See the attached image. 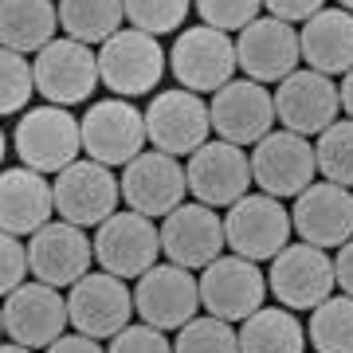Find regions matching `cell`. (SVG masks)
I'll use <instances>...</instances> for the list:
<instances>
[{
  "instance_id": "obj_32",
  "label": "cell",
  "mask_w": 353,
  "mask_h": 353,
  "mask_svg": "<svg viewBox=\"0 0 353 353\" xmlns=\"http://www.w3.org/2000/svg\"><path fill=\"white\" fill-rule=\"evenodd\" d=\"M192 0H122V12L138 32L145 36H165V32H176L189 16Z\"/></svg>"
},
{
  "instance_id": "obj_43",
  "label": "cell",
  "mask_w": 353,
  "mask_h": 353,
  "mask_svg": "<svg viewBox=\"0 0 353 353\" xmlns=\"http://www.w3.org/2000/svg\"><path fill=\"white\" fill-rule=\"evenodd\" d=\"M341 8H345V12H353V0H341Z\"/></svg>"
},
{
  "instance_id": "obj_10",
  "label": "cell",
  "mask_w": 353,
  "mask_h": 353,
  "mask_svg": "<svg viewBox=\"0 0 353 353\" xmlns=\"http://www.w3.org/2000/svg\"><path fill=\"white\" fill-rule=\"evenodd\" d=\"M94 259L118 279H141L161 255V232L141 212H114L94 232Z\"/></svg>"
},
{
  "instance_id": "obj_4",
  "label": "cell",
  "mask_w": 353,
  "mask_h": 353,
  "mask_svg": "<svg viewBox=\"0 0 353 353\" xmlns=\"http://www.w3.org/2000/svg\"><path fill=\"white\" fill-rule=\"evenodd\" d=\"M290 232H294L290 212L267 192H248L236 204H228L224 243L232 248V255H243L252 263L275 259L290 243Z\"/></svg>"
},
{
  "instance_id": "obj_19",
  "label": "cell",
  "mask_w": 353,
  "mask_h": 353,
  "mask_svg": "<svg viewBox=\"0 0 353 353\" xmlns=\"http://www.w3.org/2000/svg\"><path fill=\"white\" fill-rule=\"evenodd\" d=\"M90 259H94V243L87 240V228L67 220H48L28 240V271L55 290L79 283L90 271Z\"/></svg>"
},
{
  "instance_id": "obj_37",
  "label": "cell",
  "mask_w": 353,
  "mask_h": 353,
  "mask_svg": "<svg viewBox=\"0 0 353 353\" xmlns=\"http://www.w3.org/2000/svg\"><path fill=\"white\" fill-rule=\"evenodd\" d=\"M263 4L275 20H287V24H299V20L306 24L314 12L326 8V0H263Z\"/></svg>"
},
{
  "instance_id": "obj_36",
  "label": "cell",
  "mask_w": 353,
  "mask_h": 353,
  "mask_svg": "<svg viewBox=\"0 0 353 353\" xmlns=\"http://www.w3.org/2000/svg\"><path fill=\"white\" fill-rule=\"evenodd\" d=\"M28 271V243H20V236L0 232V294H12L24 283Z\"/></svg>"
},
{
  "instance_id": "obj_14",
  "label": "cell",
  "mask_w": 353,
  "mask_h": 353,
  "mask_svg": "<svg viewBox=\"0 0 353 353\" xmlns=\"http://www.w3.org/2000/svg\"><path fill=\"white\" fill-rule=\"evenodd\" d=\"M134 310L141 314L145 326L181 330L201 310V279L189 267L153 263L134 287Z\"/></svg>"
},
{
  "instance_id": "obj_9",
  "label": "cell",
  "mask_w": 353,
  "mask_h": 353,
  "mask_svg": "<svg viewBox=\"0 0 353 353\" xmlns=\"http://www.w3.org/2000/svg\"><path fill=\"white\" fill-rule=\"evenodd\" d=\"M83 153L99 165H130L145 150V114L126 99L90 102L83 114Z\"/></svg>"
},
{
  "instance_id": "obj_40",
  "label": "cell",
  "mask_w": 353,
  "mask_h": 353,
  "mask_svg": "<svg viewBox=\"0 0 353 353\" xmlns=\"http://www.w3.org/2000/svg\"><path fill=\"white\" fill-rule=\"evenodd\" d=\"M338 99H341V110L353 118V67L341 75V83H338Z\"/></svg>"
},
{
  "instance_id": "obj_8",
  "label": "cell",
  "mask_w": 353,
  "mask_h": 353,
  "mask_svg": "<svg viewBox=\"0 0 353 353\" xmlns=\"http://www.w3.org/2000/svg\"><path fill=\"white\" fill-rule=\"evenodd\" d=\"M267 290L287 310H314L318 303H326L334 294V259L314 243H287L271 259Z\"/></svg>"
},
{
  "instance_id": "obj_26",
  "label": "cell",
  "mask_w": 353,
  "mask_h": 353,
  "mask_svg": "<svg viewBox=\"0 0 353 353\" xmlns=\"http://www.w3.org/2000/svg\"><path fill=\"white\" fill-rule=\"evenodd\" d=\"M59 8L51 0H0V48L8 51H39L55 39Z\"/></svg>"
},
{
  "instance_id": "obj_20",
  "label": "cell",
  "mask_w": 353,
  "mask_h": 353,
  "mask_svg": "<svg viewBox=\"0 0 353 353\" xmlns=\"http://www.w3.org/2000/svg\"><path fill=\"white\" fill-rule=\"evenodd\" d=\"M208 118L212 130L220 134V141L232 145H255L259 138L271 134L275 122V99L263 83L255 79H232L212 94L208 102Z\"/></svg>"
},
{
  "instance_id": "obj_25",
  "label": "cell",
  "mask_w": 353,
  "mask_h": 353,
  "mask_svg": "<svg viewBox=\"0 0 353 353\" xmlns=\"http://www.w3.org/2000/svg\"><path fill=\"white\" fill-rule=\"evenodd\" d=\"M299 51L310 63V71L322 75H345L353 67V12L345 8H322L303 24Z\"/></svg>"
},
{
  "instance_id": "obj_17",
  "label": "cell",
  "mask_w": 353,
  "mask_h": 353,
  "mask_svg": "<svg viewBox=\"0 0 353 353\" xmlns=\"http://www.w3.org/2000/svg\"><path fill=\"white\" fill-rule=\"evenodd\" d=\"M275 122H283V130L290 134H322L326 126H334L341 114L338 83L322 71H290L283 83L275 87Z\"/></svg>"
},
{
  "instance_id": "obj_15",
  "label": "cell",
  "mask_w": 353,
  "mask_h": 353,
  "mask_svg": "<svg viewBox=\"0 0 353 353\" xmlns=\"http://www.w3.org/2000/svg\"><path fill=\"white\" fill-rule=\"evenodd\" d=\"M185 181H189V192L208 208H228L240 196H248L252 189V157L243 153V145H232V141H204L196 153H189V165H185Z\"/></svg>"
},
{
  "instance_id": "obj_1",
  "label": "cell",
  "mask_w": 353,
  "mask_h": 353,
  "mask_svg": "<svg viewBox=\"0 0 353 353\" xmlns=\"http://www.w3.org/2000/svg\"><path fill=\"white\" fill-rule=\"evenodd\" d=\"M94 55H99V83L114 90V99L150 94L165 75V48L157 43V36H145L138 28L114 32Z\"/></svg>"
},
{
  "instance_id": "obj_5",
  "label": "cell",
  "mask_w": 353,
  "mask_h": 353,
  "mask_svg": "<svg viewBox=\"0 0 353 353\" xmlns=\"http://www.w3.org/2000/svg\"><path fill=\"white\" fill-rule=\"evenodd\" d=\"M145 141L153 150L169 153V157H189L208 141L212 118H208V102L185 87L157 90L153 102L145 106Z\"/></svg>"
},
{
  "instance_id": "obj_35",
  "label": "cell",
  "mask_w": 353,
  "mask_h": 353,
  "mask_svg": "<svg viewBox=\"0 0 353 353\" xmlns=\"http://www.w3.org/2000/svg\"><path fill=\"white\" fill-rule=\"evenodd\" d=\"M106 353H173V341L165 338V330L138 322V326L118 330L106 345Z\"/></svg>"
},
{
  "instance_id": "obj_44",
  "label": "cell",
  "mask_w": 353,
  "mask_h": 353,
  "mask_svg": "<svg viewBox=\"0 0 353 353\" xmlns=\"http://www.w3.org/2000/svg\"><path fill=\"white\" fill-rule=\"evenodd\" d=\"M0 338H4V310H0Z\"/></svg>"
},
{
  "instance_id": "obj_39",
  "label": "cell",
  "mask_w": 353,
  "mask_h": 353,
  "mask_svg": "<svg viewBox=\"0 0 353 353\" xmlns=\"http://www.w3.org/2000/svg\"><path fill=\"white\" fill-rule=\"evenodd\" d=\"M334 283L353 299V240H345L334 255Z\"/></svg>"
},
{
  "instance_id": "obj_18",
  "label": "cell",
  "mask_w": 353,
  "mask_h": 353,
  "mask_svg": "<svg viewBox=\"0 0 353 353\" xmlns=\"http://www.w3.org/2000/svg\"><path fill=\"white\" fill-rule=\"evenodd\" d=\"M4 334L16 345L28 350H48L55 338H63L67 330V299L48 283H20L12 294H4Z\"/></svg>"
},
{
  "instance_id": "obj_29",
  "label": "cell",
  "mask_w": 353,
  "mask_h": 353,
  "mask_svg": "<svg viewBox=\"0 0 353 353\" xmlns=\"http://www.w3.org/2000/svg\"><path fill=\"white\" fill-rule=\"evenodd\" d=\"M306 341L318 353H353V299L350 294H330L326 303L310 310Z\"/></svg>"
},
{
  "instance_id": "obj_21",
  "label": "cell",
  "mask_w": 353,
  "mask_h": 353,
  "mask_svg": "<svg viewBox=\"0 0 353 353\" xmlns=\"http://www.w3.org/2000/svg\"><path fill=\"white\" fill-rule=\"evenodd\" d=\"M161 252L169 255V263L176 267H208L212 259L224 255V220L208 208V204H176L173 212L161 220Z\"/></svg>"
},
{
  "instance_id": "obj_16",
  "label": "cell",
  "mask_w": 353,
  "mask_h": 353,
  "mask_svg": "<svg viewBox=\"0 0 353 353\" xmlns=\"http://www.w3.org/2000/svg\"><path fill=\"white\" fill-rule=\"evenodd\" d=\"M267 303V275L243 255H220L201 275V306L212 318L243 322Z\"/></svg>"
},
{
  "instance_id": "obj_24",
  "label": "cell",
  "mask_w": 353,
  "mask_h": 353,
  "mask_svg": "<svg viewBox=\"0 0 353 353\" xmlns=\"http://www.w3.org/2000/svg\"><path fill=\"white\" fill-rule=\"evenodd\" d=\"M55 212V196H51V181L28 165L4 169L0 173V232L8 236H32L51 220Z\"/></svg>"
},
{
  "instance_id": "obj_31",
  "label": "cell",
  "mask_w": 353,
  "mask_h": 353,
  "mask_svg": "<svg viewBox=\"0 0 353 353\" xmlns=\"http://www.w3.org/2000/svg\"><path fill=\"white\" fill-rule=\"evenodd\" d=\"M173 353H240V334L224 318L196 314L192 322L176 330Z\"/></svg>"
},
{
  "instance_id": "obj_42",
  "label": "cell",
  "mask_w": 353,
  "mask_h": 353,
  "mask_svg": "<svg viewBox=\"0 0 353 353\" xmlns=\"http://www.w3.org/2000/svg\"><path fill=\"white\" fill-rule=\"evenodd\" d=\"M4 153H8V145H4V130H0V165H4Z\"/></svg>"
},
{
  "instance_id": "obj_33",
  "label": "cell",
  "mask_w": 353,
  "mask_h": 353,
  "mask_svg": "<svg viewBox=\"0 0 353 353\" xmlns=\"http://www.w3.org/2000/svg\"><path fill=\"white\" fill-rule=\"evenodd\" d=\"M36 94V79L32 63L20 51L0 48V114H20Z\"/></svg>"
},
{
  "instance_id": "obj_34",
  "label": "cell",
  "mask_w": 353,
  "mask_h": 353,
  "mask_svg": "<svg viewBox=\"0 0 353 353\" xmlns=\"http://www.w3.org/2000/svg\"><path fill=\"white\" fill-rule=\"evenodd\" d=\"M192 4L204 24L220 32H243L252 20H259V8H263V0H192Z\"/></svg>"
},
{
  "instance_id": "obj_28",
  "label": "cell",
  "mask_w": 353,
  "mask_h": 353,
  "mask_svg": "<svg viewBox=\"0 0 353 353\" xmlns=\"http://www.w3.org/2000/svg\"><path fill=\"white\" fill-rule=\"evenodd\" d=\"M59 28L79 43H106L114 32H122V0H59Z\"/></svg>"
},
{
  "instance_id": "obj_3",
  "label": "cell",
  "mask_w": 353,
  "mask_h": 353,
  "mask_svg": "<svg viewBox=\"0 0 353 353\" xmlns=\"http://www.w3.org/2000/svg\"><path fill=\"white\" fill-rule=\"evenodd\" d=\"M169 67L173 79L192 94H216V90L236 79V43L228 32L208 24L185 28L176 43L169 48Z\"/></svg>"
},
{
  "instance_id": "obj_22",
  "label": "cell",
  "mask_w": 353,
  "mask_h": 353,
  "mask_svg": "<svg viewBox=\"0 0 353 353\" xmlns=\"http://www.w3.org/2000/svg\"><path fill=\"white\" fill-rule=\"evenodd\" d=\"M290 224L303 236V243H314L322 252L341 248L353 240V192L334 181H314L294 196Z\"/></svg>"
},
{
  "instance_id": "obj_30",
  "label": "cell",
  "mask_w": 353,
  "mask_h": 353,
  "mask_svg": "<svg viewBox=\"0 0 353 353\" xmlns=\"http://www.w3.org/2000/svg\"><path fill=\"white\" fill-rule=\"evenodd\" d=\"M314 161L326 181H334L341 189H353V118H338L334 126L318 134Z\"/></svg>"
},
{
  "instance_id": "obj_11",
  "label": "cell",
  "mask_w": 353,
  "mask_h": 353,
  "mask_svg": "<svg viewBox=\"0 0 353 353\" xmlns=\"http://www.w3.org/2000/svg\"><path fill=\"white\" fill-rule=\"evenodd\" d=\"M118 189H122V201L130 204V212L165 220L176 204H185L189 181H185V165L176 157L161 150H141L130 165H122Z\"/></svg>"
},
{
  "instance_id": "obj_12",
  "label": "cell",
  "mask_w": 353,
  "mask_h": 353,
  "mask_svg": "<svg viewBox=\"0 0 353 353\" xmlns=\"http://www.w3.org/2000/svg\"><path fill=\"white\" fill-rule=\"evenodd\" d=\"M134 314V290L126 279L110 275V271H87V275L71 283L67 294V318L79 334L87 338H114L118 330L130 326Z\"/></svg>"
},
{
  "instance_id": "obj_2",
  "label": "cell",
  "mask_w": 353,
  "mask_h": 353,
  "mask_svg": "<svg viewBox=\"0 0 353 353\" xmlns=\"http://www.w3.org/2000/svg\"><path fill=\"white\" fill-rule=\"evenodd\" d=\"M16 153L28 169L36 173H63L71 161H79L83 153V126L67 106H36L20 118V126L12 134Z\"/></svg>"
},
{
  "instance_id": "obj_41",
  "label": "cell",
  "mask_w": 353,
  "mask_h": 353,
  "mask_svg": "<svg viewBox=\"0 0 353 353\" xmlns=\"http://www.w3.org/2000/svg\"><path fill=\"white\" fill-rule=\"evenodd\" d=\"M0 353H32L28 345H16V341H8V345H0Z\"/></svg>"
},
{
  "instance_id": "obj_13",
  "label": "cell",
  "mask_w": 353,
  "mask_h": 353,
  "mask_svg": "<svg viewBox=\"0 0 353 353\" xmlns=\"http://www.w3.org/2000/svg\"><path fill=\"white\" fill-rule=\"evenodd\" d=\"M318 161H314V145L303 134L290 130H271L267 138L255 141L252 153V181L259 185V192L267 196H299L306 185H314Z\"/></svg>"
},
{
  "instance_id": "obj_27",
  "label": "cell",
  "mask_w": 353,
  "mask_h": 353,
  "mask_svg": "<svg viewBox=\"0 0 353 353\" xmlns=\"http://www.w3.org/2000/svg\"><path fill=\"white\" fill-rule=\"evenodd\" d=\"M240 353H303L306 330L287 306H259L252 318H243Z\"/></svg>"
},
{
  "instance_id": "obj_38",
  "label": "cell",
  "mask_w": 353,
  "mask_h": 353,
  "mask_svg": "<svg viewBox=\"0 0 353 353\" xmlns=\"http://www.w3.org/2000/svg\"><path fill=\"white\" fill-rule=\"evenodd\" d=\"M43 353H106V350L99 345V338H87V334H79V330H75V334L55 338Z\"/></svg>"
},
{
  "instance_id": "obj_6",
  "label": "cell",
  "mask_w": 353,
  "mask_h": 353,
  "mask_svg": "<svg viewBox=\"0 0 353 353\" xmlns=\"http://www.w3.org/2000/svg\"><path fill=\"white\" fill-rule=\"evenodd\" d=\"M32 79L36 94H43L51 106H75L87 102L99 87V55L71 36L51 39L32 59Z\"/></svg>"
},
{
  "instance_id": "obj_7",
  "label": "cell",
  "mask_w": 353,
  "mask_h": 353,
  "mask_svg": "<svg viewBox=\"0 0 353 353\" xmlns=\"http://www.w3.org/2000/svg\"><path fill=\"white\" fill-rule=\"evenodd\" d=\"M51 196H55V212L67 224L79 228H99L106 216H114L122 189L110 165L99 161H71L63 173H55L51 181Z\"/></svg>"
},
{
  "instance_id": "obj_23",
  "label": "cell",
  "mask_w": 353,
  "mask_h": 353,
  "mask_svg": "<svg viewBox=\"0 0 353 353\" xmlns=\"http://www.w3.org/2000/svg\"><path fill=\"white\" fill-rule=\"evenodd\" d=\"M299 32L287 20H275V16H259L240 32V43H236V63L248 79L255 83H283L290 71H299Z\"/></svg>"
}]
</instances>
